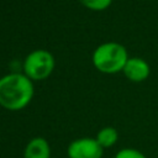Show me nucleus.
I'll list each match as a JSON object with an SVG mask.
<instances>
[{
    "instance_id": "obj_7",
    "label": "nucleus",
    "mask_w": 158,
    "mask_h": 158,
    "mask_svg": "<svg viewBox=\"0 0 158 158\" xmlns=\"http://www.w3.org/2000/svg\"><path fill=\"white\" fill-rule=\"evenodd\" d=\"M95 139L98 141V143L104 149L105 148H111L118 141V132L115 127L106 126V127H102L101 130L98 131V133L95 136Z\"/></svg>"
},
{
    "instance_id": "obj_2",
    "label": "nucleus",
    "mask_w": 158,
    "mask_h": 158,
    "mask_svg": "<svg viewBox=\"0 0 158 158\" xmlns=\"http://www.w3.org/2000/svg\"><path fill=\"white\" fill-rule=\"evenodd\" d=\"M128 60L126 48L116 42H106L96 47L93 53L94 67L106 74H114L123 70L126 62Z\"/></svg>"
},
{
    "instance_id": "obj_9",
    "label": "nucleus",
    "mask_w": 158,
    "mask_h": 158,
    "mask_svg": "<svg viewBox=\"0 0 158 158\" xmlns=\"http://www.w3.org/2000/svg\"><path fill=\"white\" fill-rule=\"evenodd\" d=\"M114 158H147V157L139 149L127 147V148H121L120 151H117Z\"/></svg>"
},
{
    "instance_id": "obj_4",
    "label": "nucleus",
    "mask_w": 158,
    "mask_h": 158,
    "mask_svg": "<svg viewBox=\"0 0 158 158\" xmlns=\"http://www.w3.org/2000/svg\"><path fill=\"white\" fill-rule=\"evenodd\" d=\"M68 158H102L104 148L93 137H81L72 141L67 148Z\"/></svg>"
},
{
    "instance_id": "obj_6",
    "label": "nucleus",
    "mask_w": 158,
    "mask_h": 158,
    "mask_svg": "<svg viewBox=\"0 0 158 158\" xmlns=\"http://www.w3.org/2000/svg\"><path fill=\"white\" fill-rule=\"evenodd\" d=\"M51 146L43 137H33L23 149V158H51Z\"/></svg>"
},
{
    "instance_id": "obj_8",
    "label": "nucleus",
    "mask_w": 158,
    "mask_h": 158,
    "mask_svg": "<svg viewBox=\"0 0 158 158\" xmlns=\"http://www.w3.org/2000/svg\"><path fill=\"white\" fill-rule=\"evenodd\" d=\"M78 1L81 5H84L85 7H88L89 10L101 11V10H105L106 7H109L112 0H78Z\"/></svg>"
},
{
    "instance_id": "obj_1",
    "label": "nucleus",
    "mask_w": 158,
    "mask_h": 158,
    "mask_svg": "<svg viewBox=\"0 0 158 158\" xmlns=\"http://www.w3.org/2000/svg\"><path fill=\"white\" fill-rule=\"evenodd\" d=\"M32 80L21 73H10L0 78V106L9 111H20L32 100Z\"/></svg>"
},
{
    "instance_id": "obj_3",
    "label": "nucleus",
    "mask_w": 158,
    "mask_h": 158,
    "mask_svg": "<svg viewBox=\"0 0 158 158\" xmlns=\"http://www.w3.org/2000/svg\"><path fill=\"white\" fill-rule=\"evenodd\" d=\"M54 57L46 49H35L23 60V74L33 80H43L54 69Z\"/></svg>"
},
{
    "instance_id": "obj_5",
    "label": "nucleus",
    "mask_w": 158,
    "mask_h": 158,
    "mask_svg": "<svg viewBox=\"0 0 158 158\" xmlns=\"http://www.w3.org/2000/svg\"><path fill=\"white\" fill-rule=\"evenodd\" d=\"M123 73L126 78L130 79L131 81H136V83L143 81L149 75V65L142 58L138 57L128 58V60L123 67Z\"/></svg>"
}]
</instances>
